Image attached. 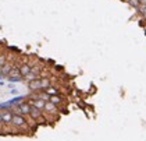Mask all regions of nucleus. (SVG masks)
I'll return each mask as SVG.
<instances>
[{
    "instance_id": "nucleus-1",
    "label": "nucleus",
    "mask_w": 146,
    "mask_h": 141,
    "mask_svg": "<svg viewBox=\"0 0 146 141\" xmlns=\"http://www.w3.org/2000/svg\"><path fill=\"white\" fill-rule=\"evenodd\" d=\"M11 126L14 129H17L18 131H21V130H27L29 123H28V119L25 116H23V115H13Z\"/></svg>"
},
{
    "instance_id": "nucleus-2",
    "label": "nucleus",
    "mask_w": 146,
    "mask_h": 141,
    "mask_svg": "<svg viewBox=\"0 0 146 141\" xmlns=\"http://www.w3.org/2000/svg\"><path fill=\"white\" fill-rule=\"evenodd\" d=\"M7 80H9L10 83H17V81H21V80H23V77L20 74V67H18V66H14L11 68L10 74L7 76Z\"/></svg>"
},
{
    "instance_id": "nucleus-3",
    "label": "nucleus",
    "mask_w": 146,
    "mask_h": 141,
    "mask_svg": "<svg viewBox=\"0 0 146 141\" xmlns=\"http://www.w3.org/2000/svg\"><path fill=\"white\" fill-rule=\"evenodd\" d=\"M17 108L20 110V115H23V116H29V112H31V103L28 102V101H23V102H20L18 105H17Z\"/></svg>"
},
{
    "instance_id": "nucleus-4",
    "label": "nucleus",
    "mask_w": 146,
    "mask_h": 141,
    "mask_svg": "<svg viewBox=\"0 0 146 141\" xmlns=\"http://www.w3.org/2000/svg\"><path fill=\"white\" fill-rule=\"evenodd\" d=\"M27 84H28V89H29L31 92H39V91H42V87H40V77H39V78H35V80L27 83Z\"/></svg>"
},
{
    "instance_id": "nucleus-5",
    "label": "nucleus",
    "mask_w": 146,
    "mask_h": 141,
    "mask_svg": "<svg viewBox=\"0 0 146 141\" xmlns=\"http://www.w3.org/2000/svg\"><path fill=\"white\" fill-rule=\"evenodd\" d=\"M43 113H45V115H57V113H58V108H57L56 105H53L52 102H46Z\"/></svg>"
},
{
    "instance_id": "nucleus-6",
    "label": "nucleus",
    "mask_w": 146,
    "mask_h": 141,
    "mask_svg": "<svg viewBox=\"0 0 146 141\" xmlns=\"http://www.w3.org/2000/svg\"><path fill=\"white\" fill-rule=\"evenodd\" d=\"M20 67V74H21V77H23V80L25 78V77L28 76L29 73H31V68H32V64L31 63H21V64L18 66Z\"/></svg>"
},
{
    "instance_id": "nucleus-7",
    "label": "nucleus",
    "mask_w": 146,
    "mask_h": 141,
    "mask_svg": "<svg viewBox=\"0 0 146 141\" xmlns=\"http://www.w3.org/2000/svg\"><path fill=\"white\" fill-rule=\"evenodd\" d=\"M29 103H31V106H35V108L40 109V110H43L45 109V101H42V99H39V98H35V99H29L28 101Z\"/></svg>"
},
{
    "instance_id": "nucleus-8",
    "label": "nucleus",
    "mask_w": 146,
    "mask_h": 141,
    "mask_svg": "<svg viewBox=\"0 0 146 141\" xmlns=\"http://www.w3.org/2000/svg\"><path fill=\"white\" fill-rule=\"evenodd\" d=\"M13 67H14V64L10 63V62H7L6 64L1 67V77H3V78H7V76L10 74V71H11Z\"/></svg>"
},
{
    "instance_id": "nucleus-9",
    "label": "nucleus",
    "mask_w": 146,
    "mask_h": 141,
    "mask_svg": "<svg viewBox=\"0 0 146 141\" xmlns=\"http://www.w3.org/2000/svg\"><path fill=\"white\" fill-rule=\"evenodd\" d=\"M49 102H52L53 105H56L57 108L64 102V98L61 97V95H53V97H50V99H49Z\"/></svg>"
},
{
    "instance_id": "nucleus-10",
    "label": "nucleus",
    "mask_w": 146,
    "mask_h": 141,
    "mask_svg": "<svg viewBox=\"0 0 146 141\" xmlns=\"http://www.w3.org/2000/svg\"><path fill=\"white\" fill-rule=\"evenodd\" d=\"M46 94L49 95V97H53V95H60V89L57 87H54V85H50L49 88H46V89H43Z\"/></svg>"
},
{
    "instance_id": "nucleus-11",
    "label": "nucleus",
    "mask_w": 146,
    "mask_h": 141,
    "mask_svg": "<svg viewBox=\"0 0 146 141\" xmlns=\"http://www.w3.org/2000/svg\"><path fill=\"white\" fill-rule=\"evenodd\" d=\"M52 85V78L50 77H40V87L42 89H46Z\"/></svg>"
},
{
    "instance_id": "nucleus-12",
    "label": "nucleus",
    "mask_w": 146,
    "mask_h": 141,
    "mask_svg": "<svg viewBox=\"0 0 146 141\" xmlns=\"http://www.w3.org/2000/svg\"><path fill=\"white\" fill-rule=\"evenodd\" d=\"M35 78H39V77H38V76H35L34 73H29V74H28V76L25 77L24 80H25L27 83H29V81H32V80H35Z\"/></svg>"
},
{
    "instance_id": "nucleus-13",
    "label": "nucleus",
    "mask_w": 146,
    "mask_h": 141,
    "mask_svg": "<svg viewBox=\"0 0 146 141\" xmlns=\"http://www.w3.org/2000/svg\"><path fill=\"white\" fill-rule=\"evenodd\" d=\"M6 63H7V57H6V54L0 53V67H3Z\"/></svg>"
},
{
    "instance_id": "nucleus-14",
    "label": "nucleus",
    "mask_w": 146,
    "mask_h": 141,
    "mask_svg": "<svg viewBox=\"0 0 146 141\" xmlns=\"http://www.w3.org/2000/svg\"><path fill=\"white\" fill-rule=\"evenodd\" d=\"M11 94L13 95H17V94H18V91H17V89H11Z\"/></svg>"
},
{
    "instance_id": "nucleus-15",
    "label": "nucleus",
    "mask_w": 146,
    "mask_h": 141,
    "mask_svg": "<svg viewBox=\"0 0 146 141\" xmlns=\"http://www.w3.org/2000/svg\"><path fill=\"white\" fill-rule=\"evenodd\" d=\"M1 126H4V123H3V120H1V117H0V127Z\"/></svg>"
},
{
    "instance_id": "nucleus-16",
    "label": "nucleus",
    "mask_w": 146,
    "mask_h": 141,
    "mask_svg": "<svg viewBox=\"0 0 146 141\" xmlns=\"http://www.w3.org/2000/svg\"><path fill=\"white\" fill-rule=\"evenodd\" d=\"M0 78H3V77H1V67H0Z\"/></svg>"
},
{
    "instance_id": "nucleus-17",
    "label": "nucleus",
    "mask_w": 146,
    "mask_h": 141,
    "mask_svg": "<svg viewBox=\"0 0 146 141\" xmlns=\"http://www.w3.org/2000/svg\"><path fill=\"white\" fill-rule=\"evenodd\" d=\"M127 1H129V0H127Z\"/></svg>"
}]
</instances>
